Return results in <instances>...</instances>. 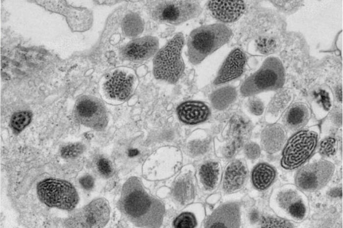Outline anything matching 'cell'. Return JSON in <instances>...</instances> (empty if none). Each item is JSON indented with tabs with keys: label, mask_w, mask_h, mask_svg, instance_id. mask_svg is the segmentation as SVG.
Segmentation results:
<instances>
[{
	"label": "cell",
	"mask_w": 343,
	"mask_h": 228,
	"mask_svg": "<svg viewBox=\"0 0 343 228\" xmlns=\"http://www.w3.org/2000/svg\"><path fill=\"white\" fill-rule=\"evenodd\" d=\"M138 153V151L136 150H131L129 152V155L130 156H133L135 155H137Z\"/></svg>",
	"instance_id": "f35d334b"
},
{
	"label": "cell",
	"mask_w": 343,
	"mask_h": 228,
	"mask_svg": "<svg viewBox=\"0 0 343 228\" xmlns=\"http://www.w3.org/2000/svg\"><path fill=\"white\" fill-rule=\"evenodd\" d=\"M208 6L212 15L223 22L237 21L245 10V4L243 0H210Z\"/></svg>",
	"instance_id": "9a60e30c"
},
{
	"label": "cell",
	"mask_w": 343,
	"mask_h": 228,
	"mask_svg": "<svg viewBox=\"0 0 343 228\" xmlns=\"http://www.w3.org/2000/svg\"><path fill=\"white\" fill-rule=\"evenodd\" d=\"M310 116V111L307 105L302 103H295L287 112L286 124L292 130L299 129L306 124Z\"/></svg>",
	"instance_id": "ffe728a7"
},
{
	"label": "cell",
	"mask_w": 343,
	"mask_h": 228,
	"mask_svg": "<svg viewBox=\"0 0 343 228\" xmlns=\"http://www.w3.org/2000/svg\"><path fill=\"white\" fill-rule=\"evenodd\" d=\"M109 217L108 203L103 198H98L71 215L66 224L70 227L102 228Z\"/></svg>",
	"instance_id": "ba28073f"
},
{
	"label": "cell",
	"mask_w": 343,
	"mask_h": 228,
	"mask_svg": "<svg viewBox=\"0 0 343 228\" xmlns=\"http://www.w3.org/2000/svg\"><path fill=\"white\" fill-rule=\"evenodd\" d=\"M196 225L194 215L189 212H183L179 215L173 221V226L178 228H191Z\"/></svg>",
	"instance_id": "4316f807"
},
{
	"label": "cell",
	"mask_w": 343,
	"mask_h": 228,
	"mask_svg": "<svg viewBox=\"0 0 343 228\" xmlns=\"http://www.w3.org/2000/svg\"><path fill=\"white\" fill-rule=\"evenodd\" d=\"M150 12L156 21L178 24L197 16L201 7L192 0H162L151 2Z\"/></svg>",
	"instance_id": "52a82bcc"
},
{
	"label": "cell",
	"mask_w": 343,
	"mask_h": 228,
	"mask_svg": "<svg viewBox=\"0 0 343 228\" xmlns=\"http://www.w3.org/2000/svg\"><path fill=\"white\" fill-rule=\"evenodd\" d=\"M39 199L49 207L71 211L76 206L79 197L72 184L59 179L49 178L37 186Z\"/></svg>",
	"instance_id": "5b68a950"
},
{
	"label": "cell",
	"mask_w": 343,
	"mask_h": 228,
	"mask_svg": "<svg viewBox=\"0 0 343 228\" xmlns=\"http://www.w3.org/2000/svg\"><path fill=\"white\" fill-rule=\"evenodd\" d=\"M132 86L133 77L121 71L113 73L105 84V90L109 97L119 100H124L128 98Z\"/></svg>",
	"instance_id": "2e32d148"
},
{
	"label": "cell",
	"mask_w": 343,
	"mask_h": 228,
	"mask_svg": "<svg viewBox=\"0 0 343 228\" xmlns=\"http://www.w3.org/2000/svg\"><path fill=\"white\" fill-rule=\"evenodd\" d=\"M32 114L28 111L15 113L12 117L10 124L12 129L17 132L22 131L30 123Z\"/></svg>",
	"instance_id": "484cf974"
},
{
	"label": "cell",
	"mask_w": 343,
	"mask_h": 228,
	"mask_svg": "<svg viewBox=\"0 0 343 228\" xmlns=\"http://www.w3.org/2000/svg\"><path fill=\"white\" fill-rule=\"evenodd\" d=\"M275 97L277 99V100L274 98L276 101L275 100H273L269 108V111L274 114H278L282 111L290 100V97L289 94L284 92L279 93Z\"/></svg>",
	"instance_id": "83f0119b"
},
{
	"label": "cell",
	"mask_w": 343,
	"mask_h": 228,
	"mask_svg": "<svg viewBox=\"0 0 343 228\" xmlns=\"http://www.w3.org/2000/svg\"><path fill=\"white\" fill-rule=\"evenodd\" d=\"M159 46L158 39L152 36H146L133 40L122 49V54L126 59L140 61L152 56Z\"/></svg>",
	"instance_id": "5bb4252c"
},
{
	"label": "cell",
	"mask_w": 343,
	"mask_h": 228,
	"mask_svg": "<svg viewBox=\"0 0 343 228\" xmlns=\"http://www.w3.org/2000/svg\"><path fill=\"white\" fill-rule=\"evenodd\" d=\"M118 204L121 211L137 227L159 228L162 224L164 204L150 196L136 177L124 183Z\"/></svg>",
	"instance_id": "6da1fadb"
},
{
	"label": "cell",
	"mask_w": 343,
	"mask_h": 228,
	"mask_svg": "<svg viewBox=\"0 0 343 228\" xmlns=\"http://www.w3.org/2000/svg\"><path fill=\"white\" fill-rule=\"evenodd\" d=\"M76 109L84 124L96 129H101L106 125L107 121L105 110L97 101L83 99L78 103Z\"/></svg>",
	"instance_id": "8fae6325"
},
{
	"label": "cell",
	"mask_w": 343,
	"mask_h": 228,
	"mask_svg": "<svg viewBox=\"0 0 343 228\" xmlns=\"http://www.w3.org/2000/svg\"><path fill=\"white\" fill-rule=\"evenodd\" d=\"M330 193H331V195L333 196H340V193H342V191H341L340 189H337L332 190V191Z\"/></svg>",
	"instance_id": "74e56055"
},
{
	"label": "cell",
	"mask_w": 343,
	"mask_h": 228,
	"mask_svg": "<svg viewBox=\"0 0 343 228\" xmlns=\"http://www.w3.org/2000/svg\"><path fill=\"white\" fill-rule=\"evenodd\" d=\"M81 186L86 190L92 189L94 185L93 178L90 175H85L80 178L79 180Z\"/></svg>",
	"instance_id": "d590c367"
},
{
	"label": "cell",
	"mask_w": 343,
	"mask_h": 228,
	"mask_svg": "<svg viewBox=\"0 0 343 228\" xmlns=\"http://www.w3.org/2000/svg\"><path fill=\"white\" fill-rule=\"evenodd\" d=\"M318 134L312 130H302L293 135L282 152L280 164L286 169L293 170L302 166L312 156L318 143Z\"/></svg>",
	"instance_id": "8992f818"
},
{
	"label": "cell",
	"mask_w": 343,
	"mask_h": 228,
	"mask_svg": "<svg viewBox=\"0 0 343 228\" xmlns=\"http://www.w3.org/2000/svg\"><path fill=\"white\" fill-rule=\"evenodd\" d=\"M336 141L335 138L329 137L321 141L319 145V152L324 156H331L336 151Z\"/></svg>",
	"instance_id": "4dcf8cb0"
},
{
	"label": "cell",
	"mask_w": 343,
	"mask_h": 228,
	"mask_svg": "<svg viewBox=\"0 0 343 228\" xmlns=\"http://www.w3.org/2000/svg\"><path fill=\"white\" fill-rule=\"evenodd\" d=\"M219 172V165L215 162H208L202 165L199 169L201 183L209 190L216 186Z\"/></svg>",
	"instance_id": "cb8c5ba5"
},
{
	"label": "cell",
	"mask_w": 343,
	"mask_h": 228,
	"mask_svg": "<svg viewBox=\"0 0 343 228\" xmlns=\"http://www.w3.org/2000/svg\"><path fill=\"white\" fill-rule=\"evenodd\" d=\"M97 168L99 173L105 178H109L113 175L112 165L107 159L100 158L97 163Z\"/></svg>",
	"instance_id": "1f68e13d"
},
{
	"label": "cell",
	"mask_w": 343,
	"mask_h": 228,
	"mask_svg": "<svg viewBox=\"0 0 343 228\" xmlns=\"http://www.w3.org/2000/svg\"><path fill=\"white\" fill-rule=\"evenodd\" d=\"M236 95V91L234 87L226 86L214 92L211 95V100L215 108L223 110L234 102Z\"/></svg>",
	"instance_id": "603a6c76"
},
{
	"label": "cell",
	"mask_w": 343,
	"mask_h": 228,
	"mask_svg": "<svg viewBox=\"0 0 343 228\" xmlns=\"http://www.w3.org/2000/svg\"><path fill=\"white\" fill-rule=\"evenodd\" d=\"M258 219V214L256 211H253V212L251 213L250 215V220L252 221V222H256L257 221Z\"/></svg>",
	"instance_id": "8d00e7d4"
},
{
	"label": "cell",
	"mask_w": 343,
	"mask_h": 228,
	"mask_svg": "<svg viewBox=\"0 0 343 228\" xmlns=\"http://www.w3.org/2000/svg\"><path fill=\"white\" fill-rule=\"evenodd\" d=\"M232 35L231 30L220 23L204 25L194 29L190 33L187 42L190 61L194 64H199L227 42Z\"/></svg>",
	"instance_id": "7a4b0ae2"
},
{
	"label": "cell",
	"mask_w": 343,
	"mask_h": 228,
	"mask_svg": "<svg viewBox=\"0 0 343 228\" xmlns=\"http://www.w3.org/2000/svg\"><path fill=\"white\" fill-rule=\"evenodd\" d=\"M285 81L282 62L277 57H270L260 68L246 78L241 85L242 95L251 96L259 93L281 88Z\"/></svg>",
	"instance_id": "3957f363"
},
{
	"label": "cell",
	"mask_w": 343,
	"mask_h": 228,
	"mask_svg": "<svg viewBox=\"0 0 343 228\" xmlns=\"http://www.w3.org/2000/svg\"><path fill=\"white\" fill-rule=\"evenodd\" d=\"M300 2L296 0H285V5L282 0H273V3L279 8L284 10H290L298 5Z\"/></svg>",
	"instance_id": "e575fe53"
},
{
	"label": "cell",
	"mask_w": 343,
	"mask_h": 228,
	"mask_svg": "<svg viewBox=\"0 0 343 228\" xmlns=\"http://www.w3.org/2000/svg\"><path fill=\"white\" fill-rule=\"evenodd\" d=\"M184 38L182 33L176 34L160 49L153 60V72L156 78L175 83L184 70L181 56Z\"/></svg>",
	"instance_id": "277c9868"
},
{
	"label": "cell",
	"mask_w": 343,
	"mask_h": 228,
	"mask_svg": "<svg viewBox=\"0 0 343 228\" xmlns=\"http://www.w3.org/2000/svg\"><path fill=\"white\" fill-rule=\"evenodd\" d=\"M247 175L245 165L240 160L231 162L225 171L223 188L226 192H232L240 189L244 185Z\"/></svg>",
	"instance_id": "ac0fdd59"
},
{
	"label": "cell",
	"mask_w": 343,
	"mask_h": 228,
	"mask_svg": "<svg viewBox=\"0 0 343 228\" xmlns=\"http://www.w3.org/2000/svg\"><path fill=\"white\" fill-rule=\"evenodd\" d=\"M244 151L246 157L249 159H255L258 158L261 153L259 146L254 143L247 144L244 148Z\"/></svg>",
	"instance_id": "d6a6232c"
},
{
	"label": "cell",
	"mask_w": 343,
	"mask_h": 228,
	"mask_svg": "<svg viewBox=\"0 0 343 228\" xmlns=\"http://www.w3.org/2000/svg\"><path fill=\"white\" fill-rule=\"evenodd\" d=\"M261 227L264 228H292L294 227L289 221L274 217H264L261 221Z\"/></svg>",
	"instance_id": "f546056e"
},
{
	"label": "cell",
	"mask_w": 343,
	"mask_h": 228,
	"mask_svg": "<svg viewBox=\"0 0 343 228\" xmlns=\"http://www.w3.org/2000/svg\"><path fill=\"white\" fill-rule=\"evenodd\" d=\"M334 169L333 164L326 160L310 164L297 172L295 179L296 185L305 191L317 190L327 184Z\"/></svg>",
	"instance_id": "9c48e42d"
},
{
	"label": "cell",
	"mask_w": 343,
	"mask_h": 228,
	"mask_svg": "<svg viewBox=\"0 0 343 228\" xmlns=\"http://www.w3.org/2000/svg\"><path fill=\"white\" fill-rule=\"evenodd\" d=\"M286 132L280 124H275L267 125L261 134V144L263 149L270 154L279 151L285 144Z\"/></svg>",
	"instance_id": "d6986e66"
},
{
	"label": "cell",
	"mask_w": 343,
	"mask_h": 228,
	"mask_svg": "<svg viewBox=\"0 0 343 228\" xmlns=\"http://www.w3.org/2000/svg\"><path fill=\"white\" fill-rule=\"evenodd\" d=\"M249 108L251 113L256 115H261L264 110L263 104L259 99H253L250 101Z\"/></svg>",
	"instance_id": "836d02e7"
},
{
	"label": "cell",
	"mask_w": 343,
	"mask_h": 228,
	"mask_svg": "<svg viewBox=\"0 0 343 228\" xmlns=\"http://www.w3.org/2000/svg\"><path fill=\"white\" fill-rule=\"evenodd\" d=\"M84 148V146L80 143L70 144L62 148L61 155L64 158H73L81 154Z\"/></svg>",
	"instance_id": "f1b7e54d"
},
{
	"label": "cell",
	"mask_w": 343,
	"mask_h": 228,
	"mask_svg": "<svg viewBox=\"0 0 343 228\" xmlns=\"http://www.w3.org/2000/svg\"><path fill=\"white\" fill-rule=\"evenodd\" d=\"M245 62L243 52L238 48L234 49L224 61L214 83H224L240 77L243 73Z\"/></svg>",
	"instance_id": "4fadbf2b"
},
{
	"label": "cell",
	"mask_w": 343,
	"mask_h": 228,
	"mask_svg": "<svg viewBox=\"0 0 343 228\" xmlns=\"http://www.w3.org/2000/svg\"><path fill=\"white\" fill-rule=\"evenodd\" d=\"M303 196L294 188H281L274 194L272 200L273 209L281 217L295 221L306 216L307 205Z\"/></svg>",
	"instance_id": "30bf717a"
},
{
	"label": "cell",
	"mask_w": 343,
	"mask_h": 228,
	"mask_svg": "<svg viewBox=\"0 0 343 228\" xmlns=\"http://www.w3.org/2000/svg\"><path fill=\"white\" fill-rule=\"evenodd\" d=\"M275 176L276 171L274 168L266 163H260L256 166L251 174L254 186L260 190H264L269 187Z\"/></svg>",
	"instance_id": "7402d4cb"
},
{
	"label": "cell",
	"mask_w": 343,
	"mask_h": 228,
	"mask_svg": "<svg viewBox=\"0 0 343 228\" xmlns=\"http://www.w3.org/2000/svg\"><path fill=\"white\" fill-rule=\"evenodd\" d=\"M177 112L180 120L190 124L204 121L210 113L209 109L205 104L193 101L180 104L177 107Z\"/></svg>",
	"instance_id": "e0dca14e"
},
{
	"label": "cell",
	"mask_w": 343,
	"mask_h": 228,
	"mask_svg": "<svg viewBox=\"0 0 343 228\" xmlns=\"http://www.w3.org/2000/svg\"><path fill=\"white\" fill-rule=\"evenodd\" d=\"M194 186L189 174L180 177L174 183L172 193L174 199L182 205L190 203L194 197Z\"/></svg>",
	"instance_id": "44dd1931"
},
{
	"label": "cell",
	"mask_w": 343,
	"mask_h": 228,
	"mask_svg": "<svg viewBox=\"0 0 343 228\" xmlns=\"http://www.w3.org/2000/svg\"><path fill=\"white\" fill-rule=\"evenodd\" d=\"M239 205L228 203L220 205L206 219L205 228H239L240 226Z\"/></svg>",
	"instance_id": "7c38bea8"
},
{
	"label": "cell",
	"mask_w": 343,
	"mask_h": 228,
	"mask_svg": "<svg viewBox=\"0 0 343 228\" xmlns=\"http://www.w3.org/2000/svg\"><path fill=\"white\" fill-rule=\"evenodd\" d=\"M122 28L127 36L133 37L142 32L143 24L140 17L136 14H130L123 20Z\"/></svg>",
	"instance_id": "d4e9b609"
}]
</instances>
